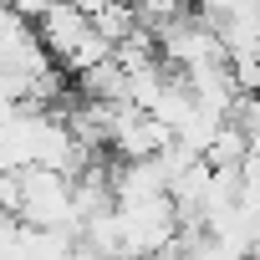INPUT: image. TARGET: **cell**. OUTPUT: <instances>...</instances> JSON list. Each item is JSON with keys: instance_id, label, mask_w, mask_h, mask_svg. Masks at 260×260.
Returning <instances> with one entry per match:
<instances>
[{"instance_id": "obj_3", "label": "cell", "mask_w": 260, "mask_h": 260, "mask_svg": "<svg viewBox=\"0 0 260 260\" xmlns=\"http://www.w3.org/2000/svg\"><path fill=\"white\" fill-rule=\"evenodd\" d=\"M36 36H41L46 56L67 67V61L82 51V41L92 36V21H87V11L72 6V0H56V6H46V11L36 16Z\"/></svg>"}, {"instance_id": "obj_5", "label": "cell", "mask_w": 260, "mask_h": 260, "mask_svg": "<svg viewBox=\"0 0 260 260\" xmlns=\"http://www.w3.org/2000/svg\"><path fill=\"white\" fill-rule=\"evenodd\" d=\"M6 6H11L16 16H26V21H36V16H41L46 6H56V0H6Z\"/></svg>"}, {"instance_id": "obj_2", "label": "cell", "mask_w": 260, "mask_h": 260, "mask_svg": "<svg viewBox=\"0 0 260 260\" xmlns=\"http://www.w3.org/2000/svg\"><path fill=\"white\" fill-rule=\"evenodd\" d=\"M112 219H117V260L158 255V250L174 240V230H179V214H174L169 194L122 199V204H112Z\"/></svg>"}, {"instance_id": "obj_1", "label": "cell", "mask_w": 260, "mask_h": 260, "mask_svg": "<svg viewBox=\"0 0 260 260\" xmlns=\"http://www.w3.org/2000/svg\"><path fill=\"white\" fill-rule=\"evenodd\" d=\"M21 179V199H16V219L31 224V230H61V235H77V214H72V179L56 174V169H41V164H26L16 169Z\"/></svg>"}, {"instance_id": "obj_4", "label": "cell", "mask_w": 260, "mask_h": 260, "mask_svg": "<svg viewBox=\"0 0 260 260\" xmlns=\"http://www.w3.org/2000/svg\"><path fill=\"white\" fill-rule=\"evenodd\" d=\"M72 77H77V97L82 102H127V72L112 56H102V61L72 72Z\"/></svg>"}]
</instances>
